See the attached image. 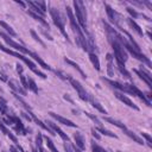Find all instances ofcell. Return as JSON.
<instances>
[{
    "label": "cell",
    "mask_w": 152,
    "mask_h": 152,
    "mask_svg": "<svg viewBox=\"0 0 152 152\" xmlns=\"http://www.w3.org/2000/svg\"><path fill=\"white\" fill-rule=\"evenodd\" d=\"M0 37H2L4 38V40L10 45V46H12V48H14V49H17V50H19V51H21V52H24V53H26V55H28V56H31V53H32V51H30V50H27L25 46H23L21 44H19V43H17V42H14V40H12L7 34H4L2 32H0Z\"/></svg>",
    "instance_id": "7"
},
{
    "label": "cell",
    "mask_w": 152,
    "mask_h": 152,
    "mask_svg": "<svg viewBox=\"0 0 152 152\" xmlns=\"http://www.w3.org/2000/svg\"><path fill=\"white\" fill-rule=\"evenodd\" d=\"M42 32L44 33V36H46V37H48V39H49V40H53V38H52V37H51V36H50L45 30H42Z\"/></svg>",
    "instance_id": "40"
},
{
    "label": "cell",
    "mask_w": 152,
    "mask_h": 152,
    "mask_svg": "<svg viewBox=\"0 0 152 152\" xmlns=\"http://www.w3.org/2000/svg\"><path fill=\"white\" fill-rule=\"evenodd\" d=\"M2 152H7V151H5V150H4V151H2Z\"/></svg>",
    "instance_id": "44"
},
{
    "label": "cell",
    "mask_w": 152,
    "mask_h": 152,
    "mask_svg": "<svg viewBox=\"0 0 152 152\" xmlns=\"http://www.w3.org/2000/svg\"><path fill=\"white\" fill-rule=\"evenodd\" d=\"M49 114H50L55 120H57L58 122H61V124H63V125H65V126H69V127H77L76 124H74L71 120H69V119H66V118H63V116H61V115H58V114H56V113H53V112H50Z\"/></svg>",
    "instance_id": "12"
},
{
    "label": "cell",
    "mask_w": 152,
    "mask_h": 152,
    "mask_svg": "<svg viewBox=\"0 0 152 152\" xmlns=\"http://www.w3.org/2000/svg\"><path fill=\"white\" fill-rule=\"evenodd\" d=\"M64 150H65V152H72V150H71V146H70V142H64Z\"/></svg>",
    "instance_id": "38"
},
{
    "label": "cell",
    "mask_w": 152,
    "mask_h": 152,
    "mask_svg": "<svg viewBox=\"0 0 152 152\" xmlns=\"http://www.w3.org/2000/svg\"><path fill=\"white\" fill-rule=\"evenodd\" d=\"M64 99H65V100H68L69 102H71V103H74V101H72V99H71V97H70V96H69L68 94H64Z\"/></svg>",
    "instance_id": "41"
},
{
    "label": "cell",
    "mask_w": 152,
    "mask_h": 152,
    "mask_svg": "<svg viewBox=\"0 0 152 152\" xmlns=\"http://www.w3.org/2000/svg\"><path fill=\"white\" fill-rule=\"evenodd\" d=\"M74 139H75V142H76V146L80 148V150H84L86 148V140L83 138V135L80 133V132H76L75 135H74Z\"/></svg>",
    "instance_id": "14"
},
{
    "label": "cell",
    "mask_w": 152,
    "mask_h": 152,
    "mask_svg": "<svg viewBox=\"0 0 152 152\" xmlns=\"http://www.w3.org/2000/svg\"><path fill=\"white\" fill-rule=\"evenodd\" d=\"M116 63H118V69L120 70V72H121L125 77L131 78V74H129V71H127V69L125 68V64H124V63H121V62H116Z\"/></svg>",
    "instance_id": "28"
},
{
    "label": "cell",
    "mask_w": 152,
    "mask_h": 152,
    "mask_svg": "<svg viewBox=\"0 0 152 152\" xmlns=\"http://www.w3.org/2000/svg\"><path fill=\"white\" fill-rule=\"evenodd\" d=\"M104 121H107V122H109V124H112V125H114V126H116V127H119L120 129H126L127 127H126V125L125 124H122V122H120L119 120H115V119H113V118H104Z\"/></svg>",
    "instance_id": "22"
},
{
    "label": "cell",
    "mask_w": 152,
    "mask_h": 152,
    "mask_svg": "<svg viewBox=\"0 0 152 152\" xmlns=\"http://www.w3.org/2000/svg\"><path fill=\"white\" fill-rule=\"evenodd\" d=\"M27 13H28V14H30V15H31V17H32V18H33L34 20L39 21V23H40V24H42L43 26H45V27H48V28H49V24H48V21H46V20H45V19L43 18V17H40L39 14H37V13L32 12L31 10H28V11H27Z\"/></svg>",
    "instance_id": "18"
},
{
    "label": "cell",
    "mask_w": 152,
    "mask_h": 152,
    "mask_svg": "<svg viewBox=\"0 0 152 152\" xmlns=\"http://www.w3.org/2000/svg\"><path fill=\"white\" fill-rule=\"evenodd\" d=\"M115 96H116V99H119L121 102H124L126 106H128V107H131V108H133V109H135V110H139V107L137 106V104H134L133 103V101L128 97V96H126V95H124L122 93H115Z\"/></svg>",
    "instance_id": "11"
},
{
    "label": "cell",
    "mask_w": 152,
    "mask_h": 152,
    "mask_svg": "<svg viewBox=\"0 0 152 152\" xmlns=\"http://www.w3.org/2000/svg\"><path fill=\"white\" fill-rule=\"evenodd\" d=\"M119 36V33H114V34H110L108 36L109 37V42L112 44V48H113V51H114V56H115V59L116 62H121L125 64V62L127 61L128 58V55H127V51L125 50V48L120 44V42L116 39V37Z\"/></svg>",
    "instance_id": "1"
},
{
    "label": "cell",
    "mask_w": 152,
    "mask_h": 152,
    "mask_svg": "<svg viewBox=\"0 0 152 152\" xmlns=\"http://www.w3.org/2000/svg\"><path fill=\"white\" fill-rule=\"evenodd\" d=\"M74 7H75V13H76V18H77V23L80 25V27L87 32V11L84 7V4L82 1L75 0L74 2Z\"/></svg>",
    "instance_id": "3"
},
{
    "label": "cell",
    "mask_w": 152,
    "mask_h": 152,
    "mask_svg": "<svg viewBox=\"0 0 152 152\" xmlns=\"http://www.w3.org/2000/svg\"><path fill=\"white\" fill-rule=\"evenodd\" d=\"M74 151H75V152H82V150H80V148H78L76 145L74 146Z\"/></svg>",
    "instance_id": "42"
},
{
    "label": "cell",
    "mask_w": 152,
    "mask_h": 152,
    "mask_svg": "<svg viewBox=\"0 0 152 152\" xmlns=\"http://www.w3.org/2000/svg\"><path fill=\"white\" fill-rule=\"evenodd\" d=\"M8 86L14 90V93H15V94H18V93H19L20 95H26V90H25L24 88H21V87H20L15 81L10 80V81H8Z\"/></svg>",
    "instance_id": "15"
},
{
    "label": "cell",
    "mask_w": 152,
    "mask_h": 152,
    "mask_svg": "<svg viewBox=\"0 0 152 152\" xmlns=\"http://www.w3.org/2000/svg\"><path fill=\"white\" fill-rule=\"evenodd\" d=\"M127 23H128V25H129V26L133 28V31H135V32H137L139 36H144V32H142L141 27H140V26L137 24V21H135V20H133L132 18H128V19H127Z\"/></svg>",
    "instance_id": "19"
},
{
    "label": "cell",
    "mask_w": 152,
    "mask_h": 152,
    "mask_svg": "<svg viewBox=\"0 0 152 152\" xmlns=\"http://www.w3.org/2000/svg\"><path fill=\"white\" fill-rule=\"evenodd\" d=\"M124 132H125V134H126L127 137H129L131 139H133V140H134L135 142H138L139 145H144V140H142L139 135H137L134 132H132V131H129V129H127V128L124 129Z\"/></svg>",
    "instance_id": "17"
},
{
    "label": "cell",
    "mask_w": 152,
    "mask_h": 152,
    "mask_svg": "<svg viewBox=\"0 0 152 152\" xmlns=\"http://www.w3.org/2000/svg\"><path fill=\"white\" fill-rule=\"evenodd\" d=\"M30 33H31V36L33 37V39H34L36 42H38V44H40L43 48H45V43L39 38V36L36 33V31H34V30H30Z\"/></svg>",
    "instance_id": "30"
},
{
    "label": "cell",
    "mask_w": 152,
    "mask_h": 152,
    "mask_svg": "<svg viewBox=\"0 0 152 152\" xmlns=\"http://www.w3.org/2000/svg\"><path fill=\"white\" fill-rule=\"evenodd\" d=\"M107 62H108V68H107V72H108V75L109 76H113L114 75V70H113V57H112V55L110 53H107Z\"/></svg>",
    "instance_id": "25"
},
{
    "label": "cell",
    "mask_w": 152,
    "mask_h": 152,
    "mask_svg": "<svg viewBox=\"0 0 152 152\" xmlns=\"http://www.w3.org/2000/svg\"><path fill=\"white\" fill-rule=\"evenodd\" d=\"M0 129H1V132H2V133H5V135H7V137L10 138V139L15 144V145H19L17 137H15V135H14V134H13V133H12V132L6 127V126H5L4 121H1V120H0Z\"/></svg>",
    "instance_id": "13"
},
{
    "label": "cell",
    "mask_w": 152,
    "mask_h": 152,
    "mask_svg": "<svg viewBox=\"0 0 152 152\" xmlns=\"http://www.w3.org/2000/svg\"><path fill=\"white\" fill-rule=\"evenodd\" d=\"M127 12L132 15V19H135V18H138V17H140V14L135 11V10H133V8H131V7H127Z\"/></svg>",
    "instance_id": "34"
},
{
    "label": "cell",
    "mask_w": 152,
    "mask_h": 152,
    "mask_svg": "<svg viewBox=\"0 0 152 152\" xmlns=\"http://www.w3.org/2000/svg\"><path fill=\"white\" fill-rule=\"evenodd\" d=\"M104 8H106V12H107V15H108V19L110 20V23L114 24L119 28L120 27V24H119V14L108 4H104Z\"/></svg>",
    "instance_id": "9"
},
{
    "label": "cell",
    "mask_w": 152,
    "mask_h": 152,
    "mask_svg": "<svg viewBox=\"0 0 152 152\" xmlns=\"http://www.w3.org/2000/svg\"><path fill=\"white\" fill-rule=\"evenodd\" d=\"M84 114H86V115H87V116H88L89 119H91V120H93V121H94L95 124H97V125H99V127H101V125H102V124H101L100 119H99V118H97L96 115H93V114H91V113H89V112H86Z\"/></svg>",
    "instance_id": "32"
},
{
    "label": "cell",
    "mask_w": 152,
    "mask_h": 152,
    "mask_svg": "<svg viewBox=\"0 0 152 152\" xmlns=\"http://www.w3.org/2000/svg\"><path fill=\"white\" fill-rule=\"evenodd\" d=\"M141 135H142V138H145V139H146V141H147L148 146L151 147V146H152V138H151V135H150L148 133H145V132H142V133H141Z\"/></svg>",
    "instance_id": "36"
},
{
    "label": "cell",
    "mask_w": 152,
    "mask_h": 152,
    "mask_svg": "<svg viewBox=\"0 0 152 152\" xmlns=\"http://www.w3.org/2000/svg\"><path fill=\"white\" fill-rule=\"evenodd\" d=\"M138 76H139V78L140 80H142L150 88H152V76H151V74L148 72V71H146L142 66H141V69L139 70V69H134L133 70Z\"/></svg>",
    "instance_id": "8"
},
{
    "label": "cell",
    "mask_w": 152,
    "mask_h": 152,
    "mask_svg": "<svg viewBox=\"0 0 152 152\" xmlns=\"http://www.w3.org/2000/svg\"><path fill=\"white\" fill-rule=\"evenodd\" d=\"M53 71H55V74H56L61 80H63V81H68V77H69L68 75H64L63 72H61V71H58V70H53Z\"/></svg>",
    "instance_id": "37"
},
{
    "label": "cell",
    "mask_w": 152,
    "mask_h": 152,
    "mask_svg": "<svg viewBox=\"0 0 152 152\" xmlns=\"http://www.w3.org/2000/svg\"><path fill=\"white\" fill-rule=\"evenodd\" d=\"M68 81L71 83V86L74 87V89L77 91V95H78V97H80L81 100H83V101H86V102H88V101L90 100V95L88 94V91L82 87V84H81L77 80H75V78H72L71 76H69V77H68Z\"/></svg>",
    "instance_id": "5"
},
{
    "label": "cell",
    "mask_w": 152,
    "mask_h": 152,
    "mask_svg": "<svg viewBox=\"0 0 152 152\" xmlns=\"http://www.w3.org/2000/svg\"><path fill=\"white\" fill-rule=\"evenodd\" d=\"M31 57H32L36 62H38V64H39L42 68H44V69H46V70H51V66H50L48 63H45V62L40 58V56H39V55H37V53L32 52V53H31Z\"/></svg>",
    "instance_id": "20"
},
{
    "label": "cell",
    "mask_w": 152,
    "mask_h": 152,
    "mask_svg": "<svg viewBox=\"0 0 152 152\" xmlns=\"http://www.w3.org/2000/svg\"><path fill=\"white\" fill-rule=\"evenodd\" d=\"M15 2H17L18 5H20V6H23V7H25V4H24L23 1H15Z\"/></svg>",
    "instance_id": "43"
},
{
    "label": "cell",
    "mask_w": 152,
    "mask_h": 152,
    "mask_svg": "<svg viewBox=\"0 0 152 152\" xmlns=\"http://www.w3.org/2000/svg\"><path fill=\"white\" fill-rule=\"evenodd\" d=\"M91 151H93V152H108V151H106L103 147H101V146H99L97 144H95V141L91 142Z\"/></svg>",
    "instance_id": "33"
},
{
    "label": "cell",
    "mask_w": 152,
    "mask_h": 152,
    "mask_svg": "<svg viewBox=\"0 0 152 152\" xmlns=\"http://www.w3.org/2000/svg\"><path fill=\"white\" fill-rule=\"evenodd\" d=\"M36 146H37V147L43 146V135H42L40 133H38L37 137H36Z\"/></svg>",
    "instance_id": "35"
},
{
    "label": "cell",
    "mask_w": 152,
    "mask_h": 152,
    "mask_svg": "<svg viewBox=\"0 0 152 152\" xmlns=\"http://www.w3.org/2000/svg\"><path fill=\"white\" fill-rule=\"evenodd\" d=\"M45 124H48V126H49V127H50V128H51V129L55 132V134L57 133V134H58V135H59V137H61V138H62L64 141L70 142V139H69V137L66 135V133H64V132H63V131H62V129H61V128H59V127H58L56 124H53L52 121H49V120H48Z\"/></svg>",
    "instance_id": "10"
},
{
    "label": "cell",
    "mask_w": 152,
    "mask_h": 152,
    "mask_svg": "<svg viewBox=\"0 0 152 152\" xmlns=\"http://www.w3.org/2000/svg\"><path fill=\"white\" fill-rule=\"evenodd\" d=\"M125 86H126V90H127V93H129V94H132V95L138 96V97H139L140 100H142V102H145L147 106H151V101L146 97L145 93H144V91H141L137 86H134V84H128V83H126Z\"/></svg>",
    "instance_id": "6"
},
{
    "label": "cell",
    "mask_w": 152,
    "mask_h": 152,
    "mask_svg": "<svg viewBox=\"0 0 152 152\" xmlns=\"http://www.w3.org/2000/svg\"><path fill=\"white\" fill-rule=\"evenodd\" d=\"M27 89H30V90H31V91H33L34 94H38V87H37V84H36L34 80H33V78H31V77H28V78H27Z\"/></svg>",
    "instance_id": "26"
},
{
    "label": "cell",
    "mask_w": 152,
    "mask_h": 152,
    "mask_svg": "<svg viewBox=\"0 0 152 152\" xmlns=\"http://www.w3.org/2000/svg\"><path fill=\"white\" fill-rule=\"evenodd\" d=\"M89 101L91 102V106H93L94 108H96L99 112H101L102 114H107V110H106V109H104V108L101 106V103H100V102H97L96 100H94L91 96H90V100H89Z\"/></svg>",
    "instance_id": "27"
},
{
    "label": "cell",
    "mask_w": 152,
    "mask_h": 152,
    "mask_svg": "<svg viewBox=\"0 0 152 152\" xmlns=\"http://www.w3.org/2000/svg\"><path fill=\"white\" fill-rule=\"evenodd\" d=\"M96 129H97L99 132H101L102 134L107 135V137H110V138H114V139H116V138H118V135H116V134H114L113 132H110V131H108V129H106V128H103V127H97Z\"/></svg>",
    "instance_id": "29"
},
{
    "label": "cell",
    "mask_w": 152,
    "mask_h": 152,
    "mask_svg": "<svg viewBox=\"0 0 152 152\" xmlns=\"http://www.w3.org/2000/svg\"><path fill=\"white\" fill-rule=\"evenodd\" d=\"M0 26L7 32V33H10V36H12V37H17V32L7 24V23H5V21H2V20H0Z\"/></svg>",
    "instance_id": "24"
},
{
    "label": "cell",
    "mask_w": 152,
    "mask_h": 152,
    "mask_svg": "<svg viewBox=\"0 0 152 152\" xmlns=\"http://www.w3.org/2000/svg\"><path fill=\"white\" fill-rule=\"evenodd\" d=\"M91 133H93V137H94L95 139L100 140V134L97 133V131H96V129H91Z\"/></svg>",
    "instance_id": "39"
},
{
    "label": "cell",
    "mask_w": 152,
    "mask_h": 152,
    "mask_svg": "<svg viewBox=\"0 0 152 152\" xmlns=\"http://www.w3.org/2000/svg\"><path fill=\"white\" fill-rule=\"evenodd\" d=\"M45 141H46V145H48V147L51 150V152H58V150L56 148V146H55V144H53V141L49 138V137H45Z\"/></svg>",
    "instance_id": "31"
},
{
    "label": "cell",
    "mask_w": 152,
    "mask_h": 152,
    "mask_svg": "<svg viewBox=\"0 0 152 152\" xmlns=\"http://www.w3.org/2000/svg\"><path fill=\"white\" fill-rule=\"evenodd\" d=\"M64 62H65V63H68V64H70V65H71L72 68H75V69H76V70H77V71H78V72L81 74V76H82L83 78H87V75H86V74L83 72V70H82V69L80 68V65H78L77 63H75L74 61H71V59H69V58H66V57L64 58Z\"/></svg>",
    "instance_id": "21"
},
{
    "label": "cell",
    "mask_w": 152,
    "mask_h": 152,
    "mask_svg": "<svg viewBox=\"0 0 152 152\" xmlns=\"http://www.w3.org/2000/svg\"><path fill=\"white\" fill-rule=\"evenodd\" d=\"M102 80H103V81H106L107 83H109L113 88H115V89H119V90H121V91L127 93V90H126V86H125V84H121V83H119V82H116V81H112V80H108V78H104V77H102Z\"/></svg>",
    "instance_id": "16"
},
{
    "label": "cell",
    "mask_w": 152,
    "mask_h": 152,
    "mask_svg": "<svg viewBox=\"0 0 152 152\" xmlns=\"http://www.w3.org/2000/svg\"><path fill=\"white\" fill-rule=\"evenodd\" d=\"M1 91H2V90H1V89H0V93H1Z\"/></svg>",
    "instance_id": "45"
},
{
    "label": "cell",
    "mask_w": 152,
    "mask_h": 152,
    "mask_svg": "<svg viewBox=\"0 0 152 152\" xmlns=\"http://www.w3.org/2000/svg\"><path fill=\"white\" fill-rule=\"evenodd\" d=\"M89 59H90L93 66H94L97 71H100V61H99L97 55H96V53H90V52H89Z\"/></svg>",
    "instance_id": "23"
},
{
    "label": "cell",
    "mask_w": 152,
    "mask_h": 152,
    "mask_svg": "<svg viewBox=\"0 0 152 152\" xmlns=\"http://www.w3.org/2000/svg\"><path fill=\"white\" fill-rule=\"evenodd\" d=\"M50 15H51V18H52L53 24L59 28L61 33H62V34L64 36V38L69 42V37H68V33H66L65 27H64V18H63V15L61 14V12H59L57 8H55V7H51V8H50Z\"/></svg>",
    "instance_id": "4"
},
{
    "label": "cell",
    "mask_w": 152,
    "mask_h": 152,
    "mask_svg": "<svg viewBox=\"0 0 152 152\" xmlns=\"http://www.w3.org/2000/svg\"><path fill=\"white\" fill-rule=\"evenodd\" d=\"M0 50H2L4 52H6V53H8V55H11V56H14V57H17V58L21 59L24 63H26V64L28 65V68L31 69V71H32V72H34L36 75H38V76H39V77H42V78H46V75H45L44 72H42L40 70H38V69L36 68V64H34L31 59H28L27 57H25L24 55H21V53H19V52H15V51H13V50H10L8 48L4 46L2 44H0Z\"/></svg>",
    "instance_id": "2"
}]
</instances>
